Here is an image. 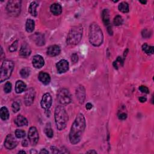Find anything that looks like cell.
<instances>
[{
  "label": "cell",
  "mask_w": 154,
  "mask_h": 154,
  "mask_svg": "<svg viewBox=\"0 0 154 154\" xmlns=\"http://www.w3.org/2000/svg\"><path fill=\"white\" fill-rule=\"evenodd\" d=\"M27 89V85L21 80H18L16 83L15 91L17 93H21Z\"/></svg>",
  "instance_id": "obj_21"
},
{
  "label": "cell",
  "mask_w": 154,
  "mask_h": 154,
  "mask_svg": "<svg viewBox=\"0 0 154 154\" xmlns=\"http://www.w3.org/2000/svg\"><path fill=\"white\" fill-rule=\"evenodd\" d=\"M15 123L17 126H27L28 124L27 119L22 115H18L16 117V118L15 119Z\"/></svg>",
  "instance_id": "obj_18"
},
{
  "label": "cell",
  "mask_w": 154,
  "mask_h": 154,
  "mask_svg": "<svg viewBox=\"0 0 154 154\" xmlns=\"http://www.w3.org/2000/svg\"><path fill=\"white\" fill-rule=\"evenodd\" d=\"M89 38L90 44L94 46H99L103 42L104 36L100 27L96 23H92L89 28Z\"/></svg>",
  "instance_id": "obj_2"
},
{
  "label": "cell",
  "mask_w": 154,
  "mask_h": 154,
  "mask_svg": "<svg viewBox=\"0 0 154 154\" xmlns=\"http://www.w3.org/2000/svg\"><path fill=\"white\" fill-rule=\"evenodd\" d=\"M57 69L59 73H63L69 69V63L66 60H61L56 65Z\"/></svg>",
  "instance_id": "obj_13"
},
{
  "label": "cell",
  "mask_w": 154,
  "mask_h": 154,
  "mask_svg": "<svg viewBox=\"0 0 154 154\" xmlns=\"http://www.w3.org/2000/svg\"><path fill=\"white\" fill-rule=\"evenodd\" d=\"M17 145V141L13 135L9 134L5 138L4 146L7 149L11 150L14 149Z\"/></svg>",
  "instance_id": "obj_9"
},
{
  "label": "cell",
  "mask_w": 154,
  "mask_h": 154,
  "mask_svg": "<svg viewBox=\"0 0 154 154\" xmlns=\"http://www.w3.org/2000/svg\"><path fill=\"white\" fill-rule=\"evenodd\" d=\"M33 66L36 69H40L45 64L44 59L40 55H36L33 59Z\"/></svg>",
  "instance_id": "obj_14"
},
{
  "label": "cell",
  "mask_w": 154,
  "mask_h": 154,
  "mask_svg": "<svg viewBox=\"0 0 154 154\" xmlns=\"http://www.w3.org/2000/svg\"><path fill=\"white\" fill-rule=\"evenodd\" d=\"M124 65V60H123L120 57H118L117 59L113 62V66L115 69H118L119 67H122Z\"/></svg>",
  "instance_id": "obj_28"
},
{
  "label": "cell",
  "mask_w": 154,
  "mask_h": 154,
  "mask_svg": "<svg viewBox=\"0 0 154 154\" xmlns=\"http://www.w3.org/2000/svg\"><path fill=\"white\" fill-rule=\"evenodd\" d=\"M146 100H147V99H146V98H145V97H140V98H139V101L140 102H141V103H143V102H145L146 101Z\"/></svg>",
  "instance_id": "obj_42"
},
{
  "label": "cell",
  "mask_w": 154,
  "mask_h": 154,
  "mask_svg": "<svg viewBox=\"0 0 154 154\" xmlns=\"http://www.w3.org/2000/svg\"><path fill=\"white\" fill-rule=\"evenodd\" d=\"M119 10L122 13H128L129 11V5L126 2H122L119 5Z\"/></svg>",
  "instance_id": "obj_26"
},
{
  "label": "cell",
  "mask_w": 154,
  "mask_h": 154,
  "mask_svg": "<svg viewBox=\"0 0 154 154\" xmlns=\"http://www.w3.org/2000/svg\"><path fill=\"white\" fill-rule=\"evenodd\" d=\"M12 110L14 113H17L20 110V106L17 102H14L12 104Z\"/></svg>",
  "instance_id": "obj_35"
},
{
  "label": "cell",
  "mask_w": 154,
  "mask_h": 154,
  "mask_svg": "<svg viewBox=\"0 0 154 154\" xmlns=\"http://www.w3.org/2000/svg\"><path fill=\"white\" fill-rule=\"evenodd\" d=\"M39 133L36 127H31L28 131V139L32 145H36L39 141Z\"/></svg>",
  "instance_id": "obj_8"
},
{
  "label": "cell",
  "mask_w": 154,
  "mask_h": 154,
  "mask_svg": "<svg viewBox=\"0 0 154 154\" xmlns=\"http://www.w3.org/2000/svg\"><path fill=\"white\" fill-rule=\"evenodd\" d=\"M51 151L52 153H60V151H59V149H57V147H55V146H52L51 147Z\"/></svg>",
  "instance_id": "obj_40"
},
{
  "label": "cell",
  "mask_w": 154,
  "mask_h": 154,
  "mask_svg": "<svg viewBox=\"0 0 154 154\" xmlns=\"http://www.w3.org/2000/svg\"><path fill=\"white\" fill-rule=\"evenodd\" d=\"M123 23V19L120 15H117L113 20V24L115 26H120Z\"/></svg>",
  "instance_id": "obj_30"
},
{
  "label": "cell",
  "mask_w": 154,
  "mask_h": 154,
  "mask_svg": "<svg viewBox=\"0 0 154 154\" xmlns=\"http://www.w3.org/2000/svg\"><path fill=\"white\" fill-rule=\"evenodd\" d=\"M35 28L34 21L31 19H28L26 22V29L28 33H32Z\"/></svg>",
  "instance_id": "obj_23"
},
{
  "label": "cell",
  "mask_w": 154,
  "mask_h": 154,
  "mask_svg": "<svg viewBox=\"0 0 154 154\" xmlns=\"http://www.w3.org/2000/svg\"><path fill=\"white\" fill-rule=\"evenodd\" d=\"M102 21L105 24V26H106L107 27L111 26L110 21L109 11L107 9H104L102 11Z\"/></svg>",
  "instance_id": "obj_22"
},
{
  "label": "cell",
  "mask_w": 154,
  "mask_h": 154,
  "mask_svg": "<svg viewBox=\"0 0 154 154\" xmlns=\"http://www.w3.org/2000/svg\"><path fill=\"white\" fill-rule=\"evenodd\" d=\"M54 116L57 128L59 131L63 130L68 121V115L65 108L61 106H57L55 108Z\"/></svg>",
  "instance_id": "obj_3"
},
{
  "label": "cell",
  "mask_w": 154,
  "mask_h": 154,
  "mask_svg": "<svg viewBox=\"0 0 154 154\" xmlns=\"http://www.w3.org/2000/svg\"><path fill=\"white\" fill-rule=\"evenodd\" d=\"M17 47H18V41L16 40L9 47V51L10 52H15V51H16L17 50Z\"/></svg>",
  "instance_id": "obj_34"
},
{
  "label": "cell",
  "mask_w": 154,
  "mask_h": 154,
  "mask_svg": "<svg viewBox=\"0 0 154 154\" xmlns=\"http://www.w3.org/2000/svg\"><path fill=\"white\" fill-rule=\"evenodd\" d=\"M127 118V114L125 113H122L119 115V119L120 120H125Z\"/></svg>",
  "instance_id": "obj_39"
},
{
  "label": "cell",
  "mask_w": 154,
  "mask_h": 154,
  "mask_svg": "<svg viewBox=\"0 0 154 154\" xmlns=\"http://www.w3.org/2000/svg\"><path fill=\"white\" fill-rule=\"evenodd\" d=\"M149 32H148V30H146V29H145V30H144L143 31V32H142V36H143V38H149V37H150V36H151V34H149Z\"/></svg>",
  "instance_id": "obj_38"
},
{
  "label": "cell",
  "mask_w": 154,
  "mask_h": 154,
  "mask_svg": "<svg viewBox=\"0 0 154 154\" xmlns=\"http://www.w3.org/2000/svg\"><path fill=\"white\" fill-rule=\"evenodd\" d=\"M39 153H48L49 152L48 151H46V149H43L40 151V152Z\"/></svg>",
  "instance_id": "obj_44"
},
{
  "label": "cell",
  "mask_w": 154,
  "mask_h": 154,
  "mask_svg": "<svg viewBox=\"0 0 154 154\" xmlns=\"http://www.w3.org/2000/svg\"><path fill=\"white\" fill-rule=\"evenodd\" d=\"M38 153V152L36 151H33V149H32V151H30V153Z\"/></svg>",
  "instance_id": "obj_46"
},
{
  "label": "cell",
  "mask_w": 154,
  "mask_h": 154,
  "mask_svg": "<svg viewBox=\"0 0 154 154\" xmlns=\"http://www.w3.org/2000/svg\"><path fill=\"white\" fill-rule=\"evenodd\" d=\"M38 78L39 81L45 85H48L50 84L51 81V77L48 73L44 72H41L39 73Z\"/></svg>",
  "instance_id": "obj_17"
},
{
  "label": "cell",
  "mask_w": 154,
  "mask_h": 154,
  "mask_svg": "<svg viewBox=\"0 0 154 154\" xmlns=\"http://www.w3.org/2000/svg\"><path fill=\"white\" fill-rule=\"evenodd\" d=\"M61 50L59 46L58 45H52L48 47L47 50V54L49 56L55 57L58 55L60 53Z\"/></svg>",
  "instance_id": "obj_15"
},
{
  "label": "cell",
  "mask_w": 154,
  "mask_h": 154,
  "mask_svg": "<svg viewBox=\"0 0 154 154\" xmlns=\"http://www.w3.org/2000/svg\"><path fill=\"white\" fill-rule=\"evenodd\" d=\"M71 60L73 63H75L77 62L78 60V56L77 54L75 53V54H73L71 55Z\"/></svg>",
  "instance_id": "obj_37"
},
{
  "label": "cell",
  "mask_w": 154,
  "mask_h": 154,
  "mask_svg": "<svg viewBox=\"0 0 154 154\" xmlns=\"http://www.w3.org/2000/svg\"><path fill=\"white\" fill-rule=\"evenodd\" d=\"M38 4L36 2L33 1L30 4L29 8H28V11L30 12V13L33 16H36L38 15V12H37L36 9L38 7Z\"/></svg>",
  "instance_id": "obj_24"
},
{
  "label": "cell",
  "mask_w": 154,
  "mask_h": 154,
  "mask_svg": "<svg viewBox=\"0 0 154 154\" xmlns=\"http://www.w3.org/2000/svg\"><path fill=\"white\" fill-rule=\"evenodd\" d=\"M35 90L33 88H30L27 90L26 95L24 96V101L27 106H30L34 100L35 98Z\"/></svg>",
  "instance_id": "obj_10"
},
{
  "label": "cell",
  "mask_w": 154,
  "mask_h": 154,
  "mask_svg": "<svg viewBox=\"0 0 154 154\" xmlns=\"http://www.w3.org/2000/svg\"><path fill=\"white\" fill-rule=\"evenodd\" d=\"M143 51L147 54H153V46H149L147 44H144L142 46Z\"/></svg>",
  "instance_id": "obj_27"
},
{
  "label": "cell",
  "mask_w": 154,
  "mask_h": 154,
  "mask_svg": "<svg viewBox=\"0 0 154 154\" xmlns=\"http://www.w3.org/2000/svg\"><path fill=\"white\" fill-rule=\"evenodd\" d=\"M92 107H93V105H92L91 103H87V104H86L85 108L87 109V110H91L92 108Z\"/></svg>",
  "instance_id": "obj_41"
},
{
  "label": "cell",
  "mask_w": 154,
  "mask_h": 154,
  "mask_svg": "<svg viewBox=\"0 0 154 154\" xmlns=\"http://www.w3.org/2000/svg\"><path fill=\"white\" fill-rule=\"evenodd\" d=\"M32 39L38 46H42L45 44L44 36L40 33H35L32 36Z\"/></svg>",
  "instance_id": "obj_16"
},
{
  "label": "cell",
  "mask_w": 154,
  "mask_h": 154,
  "mask_svg": "<svg viewBox=\"0 0 154 154\" xmlns=\"http://www.w3.org/2000/svg\"><path fill=\"white\" fill-rule=\"evenodd\" d=\"M45 133L46 135V136L49 138H52L54 135V132H53V130L52 129V128L50 126L46 127L45 128Z\"/></svg>",
  "instance_id": "obj_32"
},
{
  "label": "cell",
  "mask_w": 154,
  "mask_h": 154,
  "mask_svg": "<svg viewBox=\"0 0 154 154\" xmlns=\"http://www.w3.org/2000/svg\"><path fill=\"white\" fill-rule=\"evenodd\" d=\"M21 9V1L20 0H11L8 1L6 6V10L9 15L17 16L20 15Z\"/></svg>",
  "instance_id": "obj_6"
},
{
  "label": "cell",
  "mask_w": 154,
  "mask_h": 154,
  "mask_svg": "<svg viewBox=\"0 0 154 154\" xmlns=\"http://www.w3.org/2000/svg\"><path fill=\"white\" fill-rule=\"evenodd\" d=\"M76 96L80 104L84 102L85 98V90L83 85H79L76 89Z\"/></svg>",
  "instance_id": "obj_12"
},
{
  "label": "cell",
  "mask_w": 154,
  "mask_h": 154,
  "mask_svg": "<svg viewBox=\"0 0 154 154\" xmlns=\"http://www.w3.org/2000/svg\"><path fill=\"white\" fill-rule=\"evenodd\" d=\"M15 136L17 139H22L26 136V132L22 129H16L15 131Z\"/></svg>",
  "instance_id": "obj_31"
},
{
  "label": "cell",
  "mask_w": 154,
  "mask_h": 154,
  "mask_svg": "<svg viewBox=\"0 0 154 154\" xmlns=\"http://www.w3.org/2000/svg\"><path fill=\"white\" fill-rule=\"evenodd\" d=\"M50 10L53 15L58 16L60 15L62 12V7H61L60 4L58 3H54L51 6Z\"/></svg>",
  "instance_id": "obj_20"
},
{
  "label": "cell",
  "mask_w": 154,
  "mask_h": 154,
  "mask_svg": "<svg viewBox=\"0 0 154 154\" xmlns=\"http://www.w3.org/2000/svg\"><path fill=\"white\" fill-rule=\"evenodd\" d=\"M85 119L83 114H78L73 122L69 133V140L71 144L76 145L81 141L85 128Z\"/></svg>",
  "instance_id": "obj_1"
},
{
  "label": "cell",
  "mask_w": 154,
  "mask_h": 154,
  "mask_svg": "<svg viewBox=\"0 0 154 154\" xmlns=\"http://www.w3.org/2000/svg\"><path fill=\"white\" fill-rule=\"evenodd\" d=\"M11 88H12V85L11 84L10 82H7L5 84L4 87V91L6 93H9L11 91Z\"/></svg>",
  "instance_id": "obj_33"
},
{
  "label": "cell",
  "mask_w": 154,
  "mask_h": 154,
  "mask_svg": "<svg viewBox=\"0 0 154 154\" xmlns=\"http://www.w3.org/2000/svg\"><path fill=\"white\" fill-rule=\"evenodd\" d=\"M31 49L30 47L27 44H23L20 50V55L22 57H26L29 56L31 54Z\"/></svg>",
  "instance_id": "obj_19"
},
{
  "label": "cell",
  "mask_w": 154,
  "mask_h": 154,
  "mask_svg": "<svg viewBox=\"0 0 154 154\" xmlns=\"http://www.w3.org/2000/svg\"><path fill=\"white\" fill-rule=\"evenodd\" d=\"M83 29L80 25L73 27L67 34L66 42L68 45H77L82 39Z\"/></svg>",
  "instance_id": "obj_4"
},
{
  "label": "cell",
  "mask_w": 154,
  "mask_h": 154,
  "mask_svg": "<svg viewBox=\"0 0 154 154\" xmlns=\"http://www.w3.org/2000/svg\"><path fill=\"white\" fill-rule=\"evenodd\" d=\"M87 153H97V152L95 151L92 150V151H89L87 152Z\"/></svg>",
  "instance_id": "obj_45"
},
{
  "label": "cell",
  "mask_w": 154,
  "mask_h": 154,
  "mask_svg": "<svg viewBox=\"0 0 154 154\" xmlns=\"http://www.w3.org/2000/svg\"><path fill=\"white\" fill-rule=\"evenodd\" d=\"M20 74L22 78H27L30 74V69L28 67H24L20 71Z\"/></svg>",
  "instance_id": "obj_29"
},
{
  "label": "cell",
  "mask_w": 154,
  "mask_h": 154,
  "mask_svg": "<svg viewBox=\"0 0 154 154\" xmlns=\"http://www.w3.org/2000/svg\"><path fill=\"white\" fill-rule=\"evenodd\" d=\"M18 153H26V152L25 151H19V152H18Z\"/></svg>",
  "instance_id": "obj_47"
},
{
  "label": "cell",
  "mask_w": 154,
  "mask_h": 154,
  "mask_svg": "<svg viewBox=\"0 0 154 154\" xmlns=\"http://www.w3.org/2000/svg\"><path fill=\"white\" fill-rule=\"evenodd\" d=\"M58 101L61 105H67L71 102V97L69 91L66 89H61L57 94Z\"/></svg>",
  "instance_id": "obj_7"
},
{
  "label": "cell",
  "mask_w": 154,
  "mask_h": 154,
  "mask_svg": "<svg viewBox=\"0 0 154 154\" xmlns=\"http://www.w3.org/2000/svg\"><path fill=\"white\" fill-rule=\"evenodd\" d=\"M22 146H24V147L27 146H28V141H27V140H23L22 143Z\"/></svg>",
  "instance_id": "obj_43"
},
{
  "label": "cell",
  "mask_w": 154,
  "mask_h": 154,
  "mask_svg": "<svg viewBox=\"0 0 154 154\" xmlns=\"http://www.w3.org/2000/svg\"><path fill=\"white\" fill-rule=\"evenodd\" d=\"M0 116L3 120H6L9 118V112L5 107H3L0 110Z\"/></svg>",
  "instance_id": "obj_25"
},
{
  "label": "cell",
  "mask_w": 154,
  "mask_h": 154,
  "mask_svg": "<svg viewBox=\"0 0 154 154\" xmlns=\"http://www.w3.org/2000/svg\"><path fill=\"white\" fill-rule=\"evenodd\" d=\"M14 63L10 60H4L1 67V77L0 81L3 83L8 79L12 73L14 69Z\"/></svg>",
  "instance_id": "obj_5"
},
{
  "label": "cell",
  "mask_w": 154,
  "mask_h": 154,
  "mask_svg": "<svg viewBox=\"0 0 154 154\" xmlns=\"http://www.w3.org/2000/svg\"><path fill=\"white\" fill-rule=\"evenodd\" d=\"M139 90L142 92V93H149V89L147 88L146 86L144 85H141L139 87Z\"/></svg>",
  "instance_id": "obj_36"
},
{
  "label": "cell",
  "mask_w": 154,
  "mask_h": 154,
  "mask_svg": "<svg viewBox=\"0 0 154 154\" xmlns=\"http://www.w3.org/2000/svg\"><path fill=\"white\" fill-rule=\"evenodd\" d=\"M40 104L42 108L46 110L50 108L52 105V97L50 93H46L43 96Z\"/></svg>",
  "instance_id": "obj_11"
},
{
  "label": "cell",
  "mask_w": 154,
  "mask_h": 154,
  "mask_svg": "<svg viewBox=\"0 0 154 154\" xmlns=\"http://www.w3.org/2000/svg\"><path fill=\"white\" fill-rule=\"evenodd\" d=\"M140 3H141V4H146V3H147V1H140Z\"/></svg>",
  "instance_id": "obj_48"
}]
</instances>
